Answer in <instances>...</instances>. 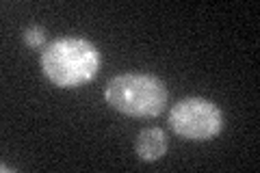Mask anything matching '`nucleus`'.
I'll return each instance as SVG.
<instances>
[{
	"label": "nucleus",
	"instance_id": "nucleus-1",
	"mask_svg": "<svg viewBox=\"0 0 260 173\" xmlns=\"http://www.w3.org/2000/svg\"><path fill=\"white\" fill-rule=\"evenodd\" d=\"M42 72L56 87L74 89L91 82L100 74L102 54L98 46L83 37H59L39 56Z\"/></svg>",
	"mask_w": 260,
	"mask_h": 173
},
{
	"label": "nucleus",
	"instance_id": "nucleus-2",
	"mask_svg": "<svg viewBox=\"0 0 260 173\" xmlns=\"http://www.w3.org/2000/svg\"><path fill=\"white\" fill-rule=\"evenodd\" d=\"M104 97L111 109L130 117H156L165 111L169 91L165 82L152 74H119L104 87Z\"/></svg>",
	"mask_w": 260,
	"mask_h": 173
},
{
	"label": "nucleus",
	"instance_id": "nucleus-3",
	"mask_svg": "<svg viewBox=\"0 0 260 173\" xmlns=\"http://www.w3.org/2000/svg\"><path fill=\"white\" fill-rule=\"evenodd\" d=\"M169 128L186 141H210L223 128V113L206 97H184L169 111Z\"/></svg>",
	"mask_w": 260,
	"mask_h": 173
},
{
	"label": "nucleus",
	"instance_id": "nucleus-4",
	"mask_svg": "<svg viewBox=\"0 0 260 173\" xmlns=\"http://www.w3.org/2000/svg\"><path fill=\"white\" fill-rule=\"evenodd\" d=\"M135 152L145 162H156L167 152V134L160 128H145L135 141Z\"/></svg>",
	"mask_w": 260,
	"mask_h": 173
},
{
	"label": "nucleus",
	"instance_id": "nucleus-5",
	"mask_svg": "<svg viewBox=\"0 0 260 173\" xmlns=\"http://www.w3.org/2000/svg\"><path fill=\"white\" fill-rule=\"evenodd\" d=\"M46 28L44 26H30L22 32V39H24V44L30 46V48H42L44 46V41H46Z\"/></svg>",
	"mask_w": 260,
	"mask_h": 173
}]
</instances>
